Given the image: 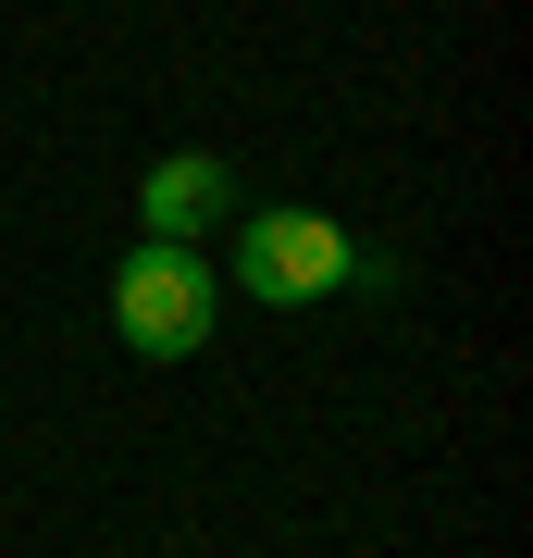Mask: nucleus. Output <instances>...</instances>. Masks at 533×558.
Instances as JSON below:
<instances>
[{"label":"nucleus","mask_w":533,"mask_h":558,"mask_svg":"<svg viewBox=\"0 0 533 558\" xmlns=\"http://www.w3.org/2000/svg\"><path fill=\"white\" fill-rule=\"evenodd\" d=\"M211 311H223V274L186 236H137L112 260V336L137 360H186L198 336H211Z\"/></svg>","instance_id":"f257e3e1"},{"label":"nucleus","mask_w":533,"mask_h":558,"mask_svg":"<svg viewBox=\"0 0 533 558\" xmlns=\"http://www.w3.org/2000/svg\"><path fill=\"white\" fill-rule=\"evenodd\" d=\"M348 274H360V248H348L336 211H249L237 223V286L261 311H311V299H336Z\"/></svg>","instance_id":"f03ea898"},{"label":"nucleus","mask_w":533,"mask_h":558,"mask_svg":"<svg viewBox=\"0 0 533 558\" xmlns=\"http://www.w3.org/2000/svg\"><path fill=\"white\" fill-rule=\"evenodd\" d=\"M237 211V174H223V149H161L149 174H137V223L149 236H211V223Z\"/></svg>","instance_id":"7ed1b4c3"}]
</instances>
